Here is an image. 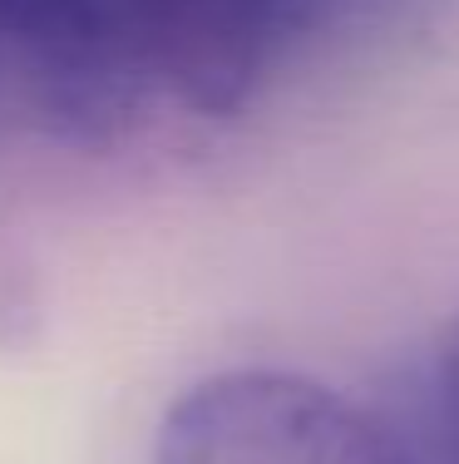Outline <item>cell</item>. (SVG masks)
<instances>
[{"instance_id": "cell-1", "label": "cell", "mask_w": 459, "mask_h": 464, "mask_svg": "<svg viewBox=\"0 0 459 464\" xmlns=\"http://www.w3.org/2000/svg\"><path fill=\"white\" fill-rule=\"evenodd\" d=\"M287 0H0V139L119 143L227 119L267 74Z\"/></svg>"}, {"instance_id": "cell-2", "label": "cell", "mask_w": 459, "mask_h": 464, "mask_svg": "<svg viewBox=\"0 0 459 464\" xmlns=\"http://www.w3.org/2000/svg\"><path fill=\"white\" fill-rule=\"evenodd\" d=\"M153 464H406L386 415L297 371H217L163 411Z\"/></svg>"}, {"instance_id": "cell-3", "label": "cell", "mask_w": 459, "mask_h": 464, "mask_svg": "<svg viewBox=\"0 0 459 464\" xmlns=\"http://www.w3.org/2000/svg\"><path fill=\"white\" fill-rule=\"evenodd\" d=\"M406 464H459V312L445 322L406 415H386Z\"/></svg>"}]
</instances>
